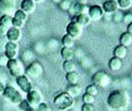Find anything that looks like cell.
Returning <instances> with one entry per match:
<instances>
[{
  "label": "cell",
  "instance_id": "cell-32",
  "mask_svg": "<svg viewBox=\"0 0 132 111\" xmlns=\"http://www.w3.org/2000/svg\"><path fill=\"white\" fill-rule=\"evenodd\" d=\"M35 109H36V111H52L51 107L48 106V104L44 103V102H41Z\"/></svg>",
  "mask_w": 132,
  "mask_h": 111
},
{
  "label": "cell",
  "instance_id": "cell-19",
  "mask_svg": "<svg viewBox=\"0 0 132 111\" xmlns=\"http://www.w3.org/2000/svg\"><path fill=\"white\" fill-rule=\"evenodd\" d=\"M123 66V62L121 59L119 58H116V57H112L109 61H108V68L111 70V71H118L122 68Z\"/></svg>",
  "mask_w": 132,
  "mask_h": 111
},
{
  "label": "cell",
  "instance_id": "cell-12",
  "mask_svg": "<svg viewBox=\"0 0 132 111\" xmlns=\"http://www.w3.org/2000/svg\"><path fill=\"white\" fill-rule=\"evenodd\" d=\"M15 1L14 0H0V10L3 13L10 14L14 10Z\"/></svg>",
  "mask_w": 132,
  "mask_h": 111
},
{
  "label": "cell",
  "instance_id": "cell-9",
  "mask_svg": "<svg viewBox=\"0 0 132 111\" xmlns=\"http://www.w3.org/2000/svg\"><path fill=\"white\" fill-rule=\"evenodd\" d=\"M26 100L29 102V104L32 107H37L41 102H42V96L40 95V92L36 89H31L29 92H27V97Z\"/></svg>",
  "mask_w": 132,
  "mask_h": 111
},
{
  "label": "cell",
  "instance_id": "cell-2",
  "mask_svg": "<svg viewBox=\"0 0 132 111\" xmlns=\"http://www.w3.org/2000/svg\"><path fill=\"white\" fill-rule=\"evenodd\" d=\"M53 102H54L55 106L57 107V109H59L61 111H65L72 107L73 98L70 97L66 91H61L54 98Z\"/></svg>",
  "mask_w": 132,
  "mask_h": 111
},
{
  "label": "cell",
  "instance_id": "cell-15",
  "mask_svg": "<svg viewBox=\"0 0 132 111\" xmlns=\"http://www.w3.org/2000/svg\"><path fill=\"white\" fill-rule=\"evenodd\" d=\"M72 21L75 22L76 24H78L81 28L87 27L91 23V18L89 17L88 13H79V14L73 15L72 16Z\"/></svg>",
  "mask_w": 132,
  "mask_h": 111
},
{
  "label": "cell",
  "instance_id": "cell-13",
  "mask_svg": "<svg viewBox=\"0 0 132 111\" xmlns=\"http://www.w3.org/2000/svg\"><path fill=\"white\" fill-rule=\"evenodd\" d=\"M6 38L8 41H12V42H18L22 36V33H21V30L18 29V28H14V27H10L8 28V31L6 33Z\"/></svg>",
  "mask_w": 132,
  "mask_h": 111
},
{
  "label": "cell",
  "instance_id": "cell-8",
  "mask_svg": "<svg viewBox=\"0 0 132 111\" xmlns=\"http://www.w3.org/2000/svg\"><path fill=\"white\" fill-rule=\"evenodd\" d=\"M88 15L91 21H100L104 15V11L100 5H91L88 8Z\"/></svg>",
  "mask_w": 132,
  "mask_h": 111
},
{
  "label": "cell",
  "instance_id": "cell-11",
  "mask_svg": "<svg viewBox=\"0 0 132 111\" xmlns=\"http://www.w3.org/2000/svg\"><path fill=\"white\" fill-rule=\"evenodd\" d=\"M81 29H82V28H81L78 24H76L75 22L71 21L70 23H68V25H67V27H66V33L75 39L76 37H78V36L80 35Z\"/></svg>",
  "mask_w": 132,
  "mask_h": 111
},
{
  "label": "cell",
  "instance_id": "cell-31",
  "mask_svg": "<svg viewBox=\"0 0 132 111\" xmlns=\"http://www.w3.org/2000/svg\"><path fill=\"white\" fill-rule=\"evenodd\" d=\"M71 2H70V0H61L59 3H58V5H59V7L62 9V10H69V8H70V6H71Z\"/></svg>",
  "mask_w": 132,
  "mask_h": 111
},
{
  "label": "cell",
  "instance_id": "cell-17",
  "mask_svg": "<svg viewBox=\"0 0 132 111\" xmlns=\"http://www.w3.org/2000/svg\"><path fill=\"white\" fill-rule=\"evenodd\" d=\"M20 7H21L20 9H22L23 11H25L28 14V13H31L35 10L36 3L33 0H22L21 4H20Z\"/></svg>",
  "mask_w": 132,
  "mask_h": 111
},
{
  "label": "cell",
  "instance_id": "cell-7",
  "mask_svg": "<svg viewBox=\"0 0 132 111\" xmlns=\"http://www.w3.org/2000/svg\"><path fill=\"white\" fill-rule=\"evenodd\" d=\"M15 83H16V85L21 88V90L24 91V92H26V94L29 92L31 89H33L32 83H31V81L29 80V77H28L27 75H25V74L15 77Z\"/></svg>",
  "mask_w": 132,
  "mask_h": 111
},
{
  "label": "cell",
  "instance_id": "cell-26",
  "mask_svg": "<svg viewBox=\"0 0 132 111\" xmlns=\"http://www.w3.org/2000/svg\"><path fill=\"white\" fill-rule=\"evenodd\" d=\"M62 67H63V70H64L66 73H67V72L74 71V69H75V66H74V64H73V62H72L71 60L64 61V62H63Z\"/></svg>",
  "mask_w": 132,
  "mask_h": 111
},
{
  "label": "cell",
  "instance_id": "cell-3",
  "mask_svg": "<svg viewBox=\"0 0 132 111\" xmlns=\"http://www.w3.org/2000/svg\"><path fill=\"white\" fill-rule=\"evenodd\" d=\"M6 68L9 72V74L11 76H13L14 78L20 76V75H23L24 72H25V69L22 65V63L15 58V59H10L8 60L7 62V65H6Z\"/></svg>",
  "mask_w": 132,
  "mask_h": 111
},
{
  "label": "cell",
  "instance_id": "cell-4",
  "mask_svg": "<svg viewBox=\"0 0 132 111\" xmlns=\"http://www.w3.org/2000/svg\"><path fill=\"white\" fill-rule=\"evenodd\" d=\"M3 97L6 100H8L9 102H11L12 104H15V105H18L23 100L22 95L11 85H6L5 86L4 91H3Z\"/></svg>",
  "mask_w": 132,
  "mask_h": 111
},
{
  "label": "cell",
  "instance_id": "cell-44",
  "mask_svg": "<svg viewBox=\"0 0 132 111\" xmlns=\"http://www.w3.org/2000/svg\"><path fill=\"white\" fill-rule=\"evenodd\" d=\"M53 1H54V2H56V3H59L61 0H53Z\"/></svg>",
  "mask_w": 132,
  "mask_h": 111
},
{
  "label": "cell",
  "instance_id": "cell-37",
  "mask_svg": "<svg viewBox=\"0 0 132 111\" xmlns=\"http://www.w3.org/2000/svg\"><path fill=\"white\" fill-rule=\"evenodd\" d=\"M7 62H8V58L5 55V54H3V55H0V66H2V67H6V65H7Z\"/></svg>",
  "mask_w": 132,
  "mask_h": 111
},
{
  "label": "cell",
  "instance_id": "cell-36",
  "mask_svg": "<svg viewBox=\"0 0 132 111\" xmlns=\"http://www.w3.org/2000/svg\"><path fill=\"white\" fill-rule=\"evenodd\" d=\"M81 111H94L93 104H84L81 106Z\"/></svg>",
  "mask_w": 132,
  "mask_h": 111
},
{
  "label": "cell",
  "instance_id": "cell-20",
  "mask_svg": "<svg viewBox=\"0 0 132 111\" xmlns=\"http://www.w3.org/2000/svg\"><path fill=\"white\" fill-rule=\"evenodd\" d=\"M66 92H67L70 97L75 98V97H77V96L80 95L81 88H80V86H79L78 84H69V85L67 86V88H66Z\"/></svg>",
  "mask_w": 132,
  "mask_h": 111
},
{
  "label": "cell",
  "instance_id": "cell-34",
  "mask_svg": "<svg viewBox=\"0 0 132 111\" xmlns=\"http://www.w3.org/2000/svg\"><path fill=\"white\" fill-rule=\"evenodd\" d=\"M18 105H19L20 110H22V111H26V110L31 106V105L29 104V102H28L27 100H24V99H23V100H22Z\"/></svg>",
  "mask_w": 132,
  "mask_h": 111
},
{
  "label": "cell",
  "instance_id": "cell-40",
  "mask_svg": "<svg viewBox=\"0 0 132 111\" xmlns=\"http://www.w3.org/2000/svg\"><path fill=\"white\" fill-rule=\"evenodd\" d=\"M127 32H129L132 35V23H130L129 25H127Z\"/></svg>",
  "mask_w": 132,
  "mask_h": 111
},
{
  "label": "cell",
  "instance_id": "cell-38",
  "mask_svg": "<svg viewBox=\"0 0 132 111\" xmlns=\"http://www.w3.org/2000/svg\"><path fill=\"white\" fill-rule=\"evenodd\" d=\"M7 31H8V27L0 24V36H5Z\"/></svg>",
  "mask_w": 132,
  "mask_h": 111
},
{
  "label": "cell",
  "instance_id": "cell-29",
  "mask_svg": "<svg viewBox=\"0 0 132 111\" xmlns=\"http://www.w3.org/2000/svg\"><path fill=\"white\" fill-rule=\"evenodd\" d=\"M86 92L89 94V95H91V96H94V97H95V96L98 94V86L95 85L94 83H93V84H89V85L86 87Z\"/></svg>",
  "mask_w": 132,
  "mask_h": 111
},
{
  "label": "cell",
  "instance_id": "cell-42",
  "mask_svg": "<svg viewBox=\"0 0 132 111\" xmlns=\"http://www.w3.org/2000/svg\"><path fill=\"white\" fill-rule=\"evenodd\" d=\"M75 2H77V3H81V4H85V3L87 2V0H75Z\"/></svg>",
  "mask_w": 132,
  "mask_h": 111
},
{
  "label": "cell",
  "instance_id": "cell-35",
  "mask_svg": "<svg viewBox=\"0 0 132 111\" xmlns=\"http://www.w3.org/2000/svg\"><path fill=\"white\" fill-rule=\"evenodd\" d=\"M123 22L126 25H129L130 23H132V13H126L123 16Z\"/></svg>",
  "mask_w": 132,
  "mask_h": 111
},
{
  "label": "cell",
  "instance_id": "cell-33",
  "mask_svg": "<svg viewBox=\"0 0 132 111\" xmlns=\"http://www.w3.org/2000/svg\"><path fill=\"white\" fill-rule=\"evenodd\" d=\"M24 26V22L20 21L19 18L12 16V21H11V27H14V28H18V29H21L22 27Z\"/></svg>",
  "mask_w": 132,
  "mask_h": 111
},
{
  "label": "cell",
  "instance_id": "cell-18",
  "mask_svg": "<svg viewBox=\"0 0 132 111\" xmlns=\"http://www.w3.org/2000/svg\"><path fill=\"white\" fill-rule=\"evenodd\" d=\"M127 52H128L127 47L124 46V45H122V44H119V45H117V46L114 47V49H113V57L123 60V59L126 58Z\"/></svg>",
  "mask_w": 132,
  "mask_h": 111
},
{
  "label": "cell",
  "instance_id": "cell-41",
  "mask_svg": "<svg viewBox=\"0 0 132 111\" xmlns=\"http://www.w3.org/2000/svg\"><path fill=\"white\" fill-rule=\"evenodd\" d=\"M26 111H36V109H35L34 107H32V106H30V107H29V108H28V109H27Z\"/></svg>",
  "mask_w": 132,
  "mask_h": 111
},
{
  "label": "cell",
  "instance_id": "cell-10",
  "mask_svg": "<svg viewBox=\"0 0 132 111\" xmlns=\"http://www.w3.org/2000/svg\"><path fill=\"white\" fill-rule=\"evenodd\" d=\"M4 54L8 58V60L15 59L16 55H18V44H16V42L7 41L6 44H5V48H4Z\"/></svg>",
  "mask_w": 132,
  "mask_h": 111
},
{
  "label": "cell",
  "instance_id": "cell-28",
  "mask_svg": "<svg viewBox=\"0 0 132 111\" xmlns=\"http://www.w3.org/2000/svg\"><path fill=\"white\" fill-rule=\"evenodd\" d=\"M117 2L121 9H129L132 6V0H117Z\"/></svg>",
  "mask_w": 132,
  "mask_h": 111
},
{
  "label": "cell",
  "instance_id": "cell-23",
  "mask_svg": "<svg viewBox=\"0 0 132 111\" xmlns=\"http://www.w3.org/2000/svg\"><path fill=\"white\" fill-rule=\"evenodd\" d=\"M66 80L68 81L69 84H77L78 80H79V75L77 72L71 71V72H67L66 73Z\"/></svg>",
  "mask_w": 132,
  "mask_h": 111
},
{
  "label": "cell",
  "instance_id": "cell-14",
  "mask_svg": "<svg viewBox=\"0 0 132 111\" xmlns=\"http://www.w3.org/2000/svg\"><path fill=\"white\" fill-rule=\"evenodd\" d=\"M101 7H102V9L105 13H113L119 8L117 0H106V1L103 2Z\"/></svg>",
  "mask_w": 132,
  "mask_h": 111
},
{
  "label": "cell",
  "instance_id": "cell-5",
  "mask_svg": "<svg viewBox=\"0 0 132 111\" xmlns=\"http://www.w3.org/2000/svg\"><path fill=\"white\" fill-rule=\"evenodd\" d=\"M43 72L42 66L38 62H32L25 68V75L30 78H38Z\"/></svg>",
  "mask_w": 132,
  "mask_h": 111
},
{
  "label": "cell",
  "instance_id": "cell-25",
  "mask_svg": "<svg viewBox=\"0 0 132 111\" xmlns=\"http://www.w3.org/2000/svg\"><path fill=\"white\" fill-rule=\"evenodd\" d=\"M11 21H12V16L10 14H6V13H3L1 16H0V24L10 28L11 27Z\"/></svg>",
  "mask_w": 132,
  "mask_h": 111
},
{
  "label": "cell",
  "instance_id": "cell-30",
  "mask_svg": "<svg viewBox=\"0 0 132 111\" xmlns=\"http://www.w3.org/2000/svg\"><path fill=\"white\" fill-rule=\"evenodd\" d=\"M81 100L84 102V104H93L95 102V97L94 96H91L87 92H85L81 97Z\"/></svg>",
  "mask_w": 132,
  "mask_h": 111
},
{
  "label": "cell",
  "instance_id": "cell-22",
  "mask_svg": "<svg viewBox=\"0 0 132 111\" xmlns=\"http://www.w3.org/2000/svg\"><path fill=\"white\" fill-rule=\"evenodd\" d=\"M60 54L64 61L72 60V58L74 57V50L72 47H64L63 46L61 51H60Z\"/></svg>",
  "mask_w": 132,
  "mask_h": 111
},
{
  "label": "cell",
  "instance_id": "cell-43",
  "mask_svg": "<svg viewBox=\"0 0 132 111\" xmlns=\"http://www.w3.org/2000/svg\"><path fill=\"white\" fill-rule=\"evenodd\" d=\"M35 3H40V2H43L44 0H33Z\"/></svg>",
  "mask_w": 132,
  "mask_h": 111
},
{
  "label": "cell",
  "instance_id": "cell-16",
  "mask_svg": "<svg viewBox=\"0 0 132 111\" xmlns=\"http://www.w3.org/2000/svg\"><path fill=\"white\" fill-rule=\"evenodd\" d=\"M68 11L73 16V15H76V14H79V13H88V8H87V6L85 4L75 2V3L71 4V6H70Z\"/></svg>",
  "mask_w": 132,
  "mask_h": 111
},
{
  "label": "cell",
  "instance_id": "cell-45",
  "mask_svg": "<svg viewBox=\"0 0 132 111\" xmlns=\"http://www.w3.org/2000/svg\"><path fill=\"white\" fill-rule=\"evenodd\" d=\"M0 40H1V36H0Z\"/></svg>",
  "mask_w": 132,
  "mask_h": 111
},
{
  "label": "cell",
  "instance_id": "cell-1",
  "mask_svg": "<svg viewBox=\"0 0 132 111\" xmlns=\"http://www.w3.org/2000/svg\"><path fill=\"white\" fill-rule=\"evenodd\" d=\"M106 103L108 107L113 110H122L127 107L128 96L123 90H113L108 95Z\"/></svg>",
  "mask_w": 132,
  "mask_h": 111
},
{
  "label": "cell",
  "instance_id": "cell-21",
  "mask_svg": "<svg viewBox=\"0 0 132 111\" xmlns=\"http://www.w3.org/2000/svg\"><path fill=\"white\" fill-rule=\"evenodd\" d=\"M119 40H120V44L128 47V46H130L132 44V35L129 32L126 31V32H124V33L121 34Z\"/></svg>",
  "mask_w": 132,
  "mask_h": 111
},
{
  "label": "cell",
  "instance_id": "cell-39",
  "mask_svg": "<svg viewBox=\"0 0 132 111\" xmlns=\"http://www.w3.org/2000/svg\"><path fill=\"white\" fill-rule=\"evenodd\" d=\"M4 88H5V85L3 84V82H1V81H0V95H3Z\"/></svg>",
  "mask_w": 132,
  "mask_h": 111
},
{
  "label": "cell",
  "instance_id": "cell-27",
  "mask_svg": "<svg viewBox=\"0 0 132 111\" xmlns=\"http://www.w3.org/2000/svg\"><path fill=\"white\" fill-rule=\"evenodd\" d=\"M13 16L14 17H16V18H19L20 21H22V22H26L27 21V18H28V14L25 12V11H23L22 9H18V10H15L14 12H13Z\"/></svg>",
  "mask_w": 132,
  "mask_h": 111
},
{
  "label": "cell",
  "instance_id": "cell-6",
  "mask_svg": "<svg viewBox=\"0 0 132 111\" xmlns=\"http://www.w3.org/2000/svg\"><path fill=\"white\" fill-rule=\"evenodd\" d=\"M93 83L97 85L98 87H106L110 83V78L109 76L103 72V71H98L92 76Z\"/></svg>",
  "mask_w": 132,
  "mask_h": 111
},
{
  "label": "cell",
  "instance_id": "cell-24",
  "mask_svg": "<svg viewBox=\"0 0 132 111\" xmlns=\"http://www.w3.org/2000/svg\"><path fill=\"white\" fill-rule=\"evenodd\" d=\"M73 44H74V38L73 37H71L67 33L65 35H63V37H62V45L64 47H72Z\"/></svg>",
  "mask_w": 132,
  "mask_h": 111
}]
</instances>
